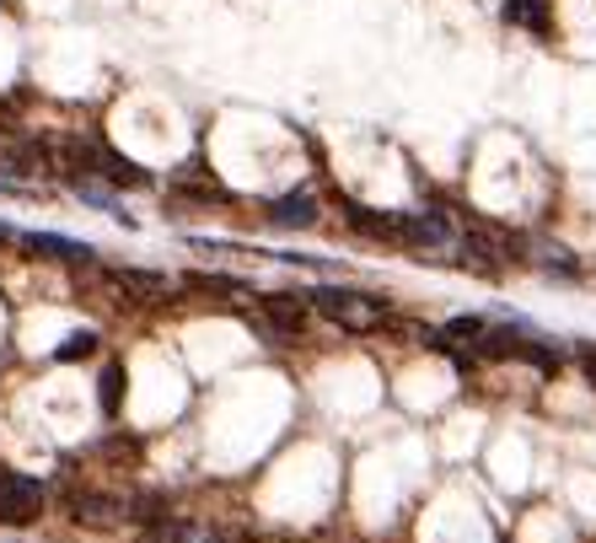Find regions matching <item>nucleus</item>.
Instances as JSON below:
<instances>
[{
  "mask_svg": "<svg viewBox=\"0 0 596 543\" xmlns=\"http://www.w3.org/2000/svg\"><path fill=\"white\" fill-rule=\"evenodd\" d=\"M97 404H103V415H119V404H124V366H119V361H108V366H103Z\"/></svg>",
  "mask_w": 596,
  "mask_h": 543,
  "instance_id": "9b49d317",
  "label": "nucleus"
},
{
  "mask_svg": "<svg viewBox=\"0 0 596 543\" xmlns=\"http://www.w3.org/2000/svg\"><path fill=\"white\" fill-rule=\"evenodd\" d=\"M500 17H505L511 28H526V33H538V39H549V33H554L549 0H505V6H500Z\"/></svg>",
  "mask_w": 596,
  "mask_h": 543,
  "instance_id": "1a4fd4ad",
  "label": "nucleus"
},
{
  "mask_svg": "<svg viewBox=\"0 0 596 543\" xmlns=\"http://www.w3.org/2000/svg\"><path fill=\"white\" fill-rule=\"evenodd\" d=\"M344 221L350 232L365 243H382V248H403V210H365L344 200Z\"/></svg>",
  "mask_w": 596,
  "mask_h": 543,
  "instance_id": "7ed1b4c3",
  "label": "nucleus"
},
{
  "mask_svg": "<svg viewBox=\"0 0 596 543\" xmlns=\"http://www.w3.org/2000/svg\"><path fill=\"white\" fill-rule=\"evenodd\" d=\"M478 334H483V318H451V323H446V339H468V344H473Z\"/></svg>",
  "mask_w": 596,
  "mask_h": 543,
  "instance_id": "f3484780",
  "label": "nucleus"
},
{
  "mask_svg": "<svg viewBox=\"0 0 596 543\" xmlns=\"http://www.w3.org/2000/svg\"><path fill=\"white\" fill-rule=\"evenodd\" d=\"M264 318H269V334L275 339L307 334V323H312V296H290V291L264 296Z\"/></svg>",
  "mask_w": 596,
  "mask_h": 543,
  "instance_id": "20e7f679",
  "label": "nucleus"
},
{
  "mask_svg": "<svg viewBox=\"0 0 596 543\" xmlns=\"http://www.w3.org/2000/svg\"><path fill=\"white\" fill-rule=\"evenodd\" d=\"M312 307H318L322 318H333L339 329H350V334H376L387 323V301L382 296L344 291V286H318L312 291Z\"/></svg>",
  "mask_w": 596,
  "mask_h": 543,
  "instance_id": "f257e3e1",
  "label": "nucleus"
},
{
  "mask_svg": "<svg viewBox=\"0 0 596 543\" xmlns=\"http://www.w3.org/2000/svg\"><path fill=\"white\" fill-rule=\"evenodd\" d=\"M183 286H189V291H204V296H237L242 291V280H226V275H189Z\"/></svg>",
  "mask_w": 596,
  "mask_h": 543,
  "instance_id": "2eb2a0df",
  "label": "nucleus"
},
{
  "mask_svg": "<svg viewBox=\"0 0 596 543\" xmlns=\"http://www.w3.org/2000/svg\"><path fill=\"white\" fill-rule=\"evenodd\" d=\"M0 243H17V232H11V226H0Z\"/></svg>",
  "mask_w": 596,
  "mask_h": 543,
  "instance_id": "6ab92c4d",
  "label": "nucleus"
},
{
  "mask_svg": "<svg viewBox=\"0 0 596 543\" xmlns=\"http://www.w3.org/2000/svg\"><path fill=\"white\" fill-rule=\"evenodd\" d=\"M124 511H129V522L151 528V522H161V517H167V501H161V496H135V501L124 505Z\"/></svg>",
  "mask_w": 596,
  "mask_h": 543,
  "instance_id": "4468645a",
  "label": "nucleus"
},
{
  "mask_svg": "<svg viewBox=\"0 0 596 543\" xmlns=\"http://www.w3.org/2000/svg\"><path fill=\"white\" fill-rule=\"evenodd\" d=\"M97 453H103L108 462H124V468H135V462L146 458V447H140L135 436H103V441H97Z\"/></svg>",
  "mask_w": 596,
  "mask_h": 543,
  "instance_id": "f8f14e48",
  "label": "nucleus"
},
{
  "mask_svg": "<svg viewBox=\"0 0 596 543\" xmlns=\"http://www.w3.org/2000/svg\"><path fill=\"white\" fill-rule=\"evenodd\" d=\"M28 253H43V258H60V264H92L97 253L86 248V243H71V237H54V232H22L17 237Z\"/></svg>",
  "mask_w": 596,
  "mask_h": 543,
  "instance_id": "423d86ee",
  "label": "nucleus"
},
{
  "mask_svg": "<svg viewBox=\"0 0 596 543\" xmlns=\"http://www.w3.org/2000/svg\"><path fill=\"white\" fill-rule=\"evenodd\" d=\"M92 355H97V334H92V329L71 334L60 350H54V361H92Z\"/></svg>",
  "mask_w": 596,
  "mask_h": 543,
  "instance_id": "ddd939ff",
  "label": "nucleus"
},
{
  "mask_svg": "<svg viewBox=\"0 0 596 543\" xmlns=\"http://www.w3.org/2000/svg\"><path fill=\"white\" fill-rule=\"evenodd\" d=\"M65 511L76 517L81 528H114L124 517V501L119 496H97V490H71L65 496Z\"/></svg>",
  "mask_w": 596,
  "mask_h": 543,
  "instance_id": "39448f33",
  "label": "nucleus"
},
{
  "mask_svg": "<svg viewBox=\"0 0 596 543\" xmlns=\"http://www.w3.org/2000/svg\"><path fill=\"white\" fill-rule=\"evenodd\" d=\"M140 543H189V528H183V522H167V517H161V522H151V528L140 533Z\"/></svg>",
  "mask_w": 596,
  "mask_h": 543,
  "instance_id": "dca6fc26",
  "label": "nucleus"
},
{
  "mask_svg": "<svg viewBox=\"0 0 596 543\" xmlns=\"http://www.w3.org/2000/svg\"><path fill=\"white\" fill-rule=\"evenodd\" d=\"M43 517V485L28 473H0V528H33Z\"/></svg>",
  "mask_w": 596,
  "mask_h": 543,
  "instance_id": "f03ea898",
  "label": "nucleus"
},
{
  "mask_svg": "<svg viewBox=\"0 0 596 543\" xmlns=\"http://www.w3.org/2000/svg\"><path fill=\"white\" fill-rule=\"evenodd\" d=\"M97 178L114 183V189H151V172L135 168L129 157H119L114 146H103V162H97Z\"/></svg>",
  "mask_w": 596,
  "mask_h": 543,
  "instance_id": "6e6552de",
  "label": "nucleus"
},
{
  "mask_svg": "<svg viewBox=\"0 0 596 543\" xmlns=\"http://www.w3.org/2000/svg\"><path fill=\"white\" fill-rule=\"evenodd\" d=\"M108 280H114V286L124 291V301H146V296L167 291V280H161V275H151V269H114Z\"/></svg>",
  "mask_w": 596,
  "mask_h": 543,
  "instance_id": "9d476101",
  "label": "nucleus"
},
{
  "mask_svg": "<svg viewBox=\"0 0 596 543\" xmlns=\"http://www.w3.org/2000/svg\"><path fill=\"white\" fill-rule=\"evenodd\" d=\"M581 366H586V376H596V344H586V350H581Z\"/></svg>",
  "mask_w": 596,
  "mask_h": 543,
  "instance_id": "a211bd4d",
  "label": "nucleus"
},
{
  "mask_svg": "<svg viewBox=\"0 0 596 543\" xmlns=\"http://www.w3.org/2000/svg\"><path fill=\"white\" fill-rule=\"evenodd\" d=\"M312 221H318V200L312 194H285V200L269 205V226H279V232H301Z\"/></svg>",
  "mask_w": 596,
  "mask_h": 543,
  "instance_id": "0eeeda50",
  "label": "nucleus"
}]
</instances>
